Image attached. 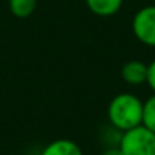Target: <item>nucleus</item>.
Returning a JSON list of instances; mask_svg holds the SVG:
<instances>
[{
    "label": "nucleus",
    "mask_w": 155,
    "mask_h": 155,
    "mask_svg": "<svg viewBox=\"0 0 155 155\" xmlns=\"http://www.w3.org/2000/svg\"><path fill=\"white\" fill-rule=\"evenodd\" d=\"M142 100L128 92L117 94L107 107V116L110 124L122 133L142 125Z\"/></svg>",
    "instance_id": "obj_1"
},
{
    "label": "nucleus",
    "mask_w": 155,
    "mask_h": 155,
    "mask_svg": "<svg viewBox=\"0 0 155 155\" xmlns=\"http://www.w3.org/2000/svg\"><path fill=\"white\" fill-rule=\"evenodd\" d=\"M119 149L124 155H155V133L143 125L124 131Z\"/></svg>",
    "instance_id": "obj_2"
},
{
    "label": "nucleus",
    "mask_w": 155,
    "mask_h": 155,
    "mask_svg": "<svg viewBox=\"0 0 155 155\" xmlns=\"http://www.w3.org/2000/svg\"><path fill=\"white\" fill-rule=\"evenodd\" d=\"M133 33L145 45L155 47V5L139 9L133 18Z\"/></svg>",
    "instance_id": "obj_3"
},
{
    "label": "nucleus",
    "mask_w": 155,
    "mask_h": 155,
    "mask_svg": "<svg viewBox=\"0 0 155 155\" xmlns=\"http://www.w3.org/2000/svg\"><path fill=\"white\" fill-rule=\"evenodd\" d=\"M122 80L130 86H140L146 83L148 75V65L140 60H130L120 69Z\"/></svg>",
    "instance_id": "obj_4"
},
{
    "label": "nucleus",
    "mask_w": 155,
    "mask_h": 155,
    "mask_svg": "<svg viewBox=\"0 0 155 155\" xmlns=\"http://www.w3.org/2000/svg\"><path fill=\"white\" fill-rule=\"evenodd\" d=\"M41 155H83V152L75 142L68 139H59L48 143Z\"/></svg>",
    "instance_id": "obj_5"
},
{
    "label": "nucleus",
    "mask_w": 155,
    "mask_h": 155,
    "mask_svg": "<svg viewBox=\"0 0 155 155\" xmlns=\"http://www.w3.org/2000/svg\"><path fill=\"white\" fill-rule=\"evenodd\" d=\"M87 9L98 17H111L122 8L124 0H84Z\"/></svg>",
    "instance_id": "obj_6"
},
{
    "label": "nucleus",
    "mask_w": 155,
    "mask_h": 155,
    "mask_svg": "<svg viewBox=\"0 0 155 155\" xmlns=\"http://www.w3.org/2000/svg\"><path fill=\"white\" fill-rule=\"evenodd\" d=\"M38 0H8L9 11L17 18H27L30 17L36 9Z\"/></svg>",
    "instance_id": "obj_7"
},
{
    "label": "nucleus",
    "mask_w": 155,
    "mask_h": 155,
    "mask_svg": "<svg viewBox=\"0 0 155 155\" xmlns=\"http://www.w3.org/2000/svg\"><path fill=\"white\" fill-rule=\"evenodd\" d=\"M142 125L149 131L155 133V94L143 103L142 113Z\"/></svg>",
    "instance_id": "obj_8"
},
{
    "label": "nucleus",
    "mask_w": 155,
    "mask_h": 155,
    "mask_svg": "<svg viewBox=\"0 0 155 155\" xmlns=\"http://www.w3.org/2000/svg\"><path fill=\"white\" fill-rule=\"evenodd\" d=\"M146 84L151 87L155 94V59L148 65V75H146Z\"/></svg>",
    "instance_id": "obj_9"
},
{
    "label": "nucleus",
    "mask_w": 155,
    "mask_h": 155,
    "mask_svg": "<svg viewBox=\"0 0 155 155\" xmlns=\"http://www.w3.org/2000/svg\"><path fill=\"white\" fill-rule=\"evenodd\" d=\"M100 155H124V154H122V151H120L119 146H117V148H108V149L103 151Z\"/></svg>",
    "instance_id": "obj_10"
}]
</instances>
